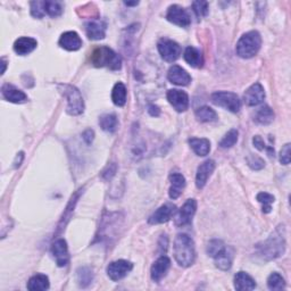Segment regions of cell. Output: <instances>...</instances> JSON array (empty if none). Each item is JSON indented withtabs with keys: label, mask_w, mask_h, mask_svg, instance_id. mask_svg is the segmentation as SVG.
Here are the masks:
<instances>
[{
	"label": "cell",
	"mask_w": 291,
	"mask_h": 291,
	"mask_svg": "<svg viewBox=\"0 0 291 291\" xmlns=\"http://www.w3.org/2000/svg\"><path fill=\"white\" fill-rule=\"evenodd\" d=\"M257 254L264 260H272L283 255L285 250V238L284 228L278 227L271 236L257 244Z\"/></svg>",
	"instance_id": "obj_1"
},
{
	"label": "cell",
	"mask_w": 291,
	"mask_h": 291,
	"mask_svg": "<svg viewBox=\"0 0 291 291\" xmlns=\"http://www.w3.org/2000/svg\"><path fill=\"white\" fill-rule=\"evenodd\" d=\"M173 252H174V258L180 266L189 267L195 263V242L187 234H177L174 246H173Z\"/></svg>",
	"instance_id": "obj_2"
},
{
	"label": "cell",
	"mask_w": 291,
	"mask_h": 291,
	"mask_svg": "<svg viewBox=\"0 0 291 291\" xmlns=\"http://www.w3.org/2000/svg\"><path fill=\"white\" fill-rule=\"evenodd\" d=\"M91 63L96 68H107L109 70L117 71L121 69L122 59L113 49L108 47H99L91 54Z\"/></svg>",
	"instance_id": "obj_3"
},
{
	"label": "cell",
	"mask_w": 291,
	"mask_h": 291,
	"mask_svg": "<svg viewBox=\"0 0 291 291\" xmlns=\"http://www.w3.org/2000/svg\"><path fill=\"white\" fill-rule=\"evenodd\" d=\"M262 38L257 31L244 33L237 43V54L241 58H252L259 52Z\"/></svg>",
	"instance_id": "obj_4"
},
{
	"label": "cell",
	"mask_w": 291,
	"mask_h": 291,
	"mask_svg": "<svg viewBox=\"0 0 291 291\" xmlns=\"http://www.w3.org/2000/svg\"><path fill=\"white\" fill-rule=\"evenodd\" d=\"M63 86V94L66 101H68V107H66V111L70 115H80L83 113L84 110V103L83 98L81 96L80 91L73 85L65 84Z\"/></svg>",
	"instance_id": "obj_5"
},
{
	"label": "cell",
	"mask_w": 291,
	"mask_h": 291,
	"mask_svg": "<svg viewBox=\"0 0 291 291\" xmlns=\"http://www.w3.org/2000/svg\"><path fill=\"white\" fill-rule=\"evenodd\" d=\"M211 99L213 104L223 107V108L232 111V113H238L240 108H241V100H240L238 95L229 93V91H217V93H214Z\"/></svg>",
	"instance_id": "obj_6"
},
{
	"label": "cell",
	"mask_w": 291,
	"mask_h": 291,
	"mask_svg": "<svg viewBox=\"0 0 291 291\" xmlns=\"http://www.w3.org/2000/svg\"><path fill=\"white\" fill-rule=\"evenodd\" d=\"M157 47L162 58L168 63L175 62L181 55V47L178 46V43L173 41L171 39H166V38L161 39L160 42L157 44Z\"/></svg>",
	"instance_id": "obj_7"
},
{
	"label": "cell",
	"mask_w": 291,
	"mask_h": 291,
	"mask_svg": "<svg viewBox=\"0 0 291 291\" xmlns=\"http://www.w3.org/2000/svg\"><path fill=\"white\" fill-rule=\"evenodd\" d=\"M166 18L168 22H171L181 28H187L191 23L190 16H189V14L187 13L186 9L181 6H178V5H172V6L168 7Z\"/></svg>",
	"instance_id": "obj_8"
},
{
	"label": "cell",
	"mask_w": 291,
	"mask_h": 291,
	"mask_svg": "<svg viewBox=\"0 0 291 291\" xmlns=\"http://www.w3.org/2000/svg\"><path fill=\"white\" fill-rule=\"evenodd\" d=\"M132 268H133V265H132L131 262L120 259L108 265V267H107V274H108L110 280L120 281L124 277H126L127 273H129Z\"/></svg>",
	"instance_id": "obj_9"
},
{
	"label": "cell",
	"mask_w": 291,
	"mask_h": 291,
	"mask_svg": "<svg viewBox=\"0 0 291 291\" xmlns=\"http://www.w3.org/2000/svg\"><path fill=\"white\" fill-rule=\"evenodd\" d=\"M197 209V202L195 199H188L185 205L178 211L177 215L175 216V224L177 227H183L191 223V219L195 215Z\"/></svg>",
	"instance_id": "obj_10"
},
{
	"label": "cell",
	"mask_w": 291,
	"mask_h": 291,
	"mask_svg": "<svg viewBox=\"0 0 291 291\" xmlns=\"http://www.w3.org/2000/svg\"><path fill=\"white\" fill-rule=\"evenodd\" d=\"M167 100L176 111H186L189 107V97L187 93L182 90L172 89L167 93Z\"/></svg>",
	"instance_id": "obj_11"
},
{
	"label": "cell",
	"mask_w": 291,
	"mask_h": 291,
	"mask_svg": "<svg viewBox=\"0 0 291 291\" xmlns=\"http://www.w3.org/2000/svg\"><path fill=\"white\" fill-rule=\"evenodd\" d=\"M52 254L56 260V264L58 265L59 267L66 266L69 263V249H68V243L64 239H58L53 243L52 246Z\"/></svg>",
	"instance_id": "obj_12"
},
{
	"label": "cell",
	"mask_w": 291,
	"mask_h": 291,
	"mask_svg": "<svg viewBox=\"0 0 291 291\" xmlns=\"http://www.w3.org/2000/svg\"><path fill=\"white\" fill-rule=\"evenodd\" d=\"M265 99V91L260 83H255L246 90L243 100L248 106H257L262 104Z\"/></svg>",
	"instance_id": "obj_13"
},
{
	"label": "cell",
	"mask_w": 291,
	"mask_h": 291,
	"mask_svg": "<svg viewBox=\"0 0 291 291\" xmlns=\"http://www.w3.org/2000/svg\"><path fill=\"white\" fill-rule=\"evenodd\" d=\"M167 78L170 80V82L176 85L186 86L191 82V76L185 69H182L178 65H173L172 68L168 70Z\"/></svg>",
	"instance_id": "obj_14"
},
{
	"label": "cell",
	"mask_w": 291,
	"mask_h": 291,
	"mask_svg": "<svg viewBox=\"0 0 291 291\" xmlns=\"http://www.w3.org/2000/svg\"><path fill=\"white\" fill-rule=\"evenodd\" d=\"M85 33L91 40H101L106 35V23L101 19H91L85 23Z\"/></svg>",
	"instance_id": "obj_15"
},
{
	"label": "cell",
	"mask_w": 291,
	"mask_h": 291,
	"mask_svg": "<svg viewBox=\"0 0 291 291\" xmlns=\"http://www.w3.org/2000/svg\"><path fill=\"white\" fill-rule=\"evenodd\" d=\"M215 170V162L212 160H208L204 162L203 164L198 167L197 174H196V186L198 189H203L207 183L209 176Z\"/></svg>",
	"instance_id": "obj_16"
},
{
	"label": "cell",
	"mask_w": 291,
	"mask_h": 291,
	"mask_svg": "<svg viewBox=\"0 0 291 291\" xmlns=\"http://www.w3.org/2000/svg\"><path fill=\"white\" fill-rule=\"evenodd\" d=\"M59 46L69 52H75L82 47V40L80 35L74 31H68L62 34L59 39Z\"/></svg>",
	"instance_id": "obj_17"
},
{
	"label": "cell",
	"mask_w": 291,
	"mask_h": 291,
	"mask_svg": "<svg viewBox=\"0 0 291 291\" xmlns=\"http://www.w3.org/2000/svg\"><path fill=\"white\" fill-rule=\"evenodd\" d=\"M2 94L4 98L9 101V103L22 104L28 100V96L13 84H4L2 88Z\"/></svg>",
	"instance_id": "obj_18"
},
{
	"label": "cell",
	"mask_w": 291,
	"mask_h": 291,
	"mask_svg": "<svg viewBox=\"0 0 291 291\" xmlns=\"http://www.w3.org/2000/svg\"><path fill=\"white\" fill-rule=\"evenodd\" d=\"M175 212V206L171 205V204H166V205H163L157 211L152 214V215L148 219L149 224H162L166 223L167 221H170L173 214Z\"/></svg>",
	"instance_id": "obj_19"
},
{
	"label": "cell",
	"mask_w": 291,
	"mask_h": 291,
	"mask_svg": "<svg viewBox=\"0 0 291 291\" xmlns=\"http://www.w3.org/2000/svg\"><path fill=\"white\" fill-rule=\"evenodd\" d=\"M171 266V260L166 256H161L158 258L154 265L151 266V279L155 282H160V281L165 277L168 268Z\"/></svg>",
	"instance_id": "obj_20"
},
{
	"label": "cell",
	"mask_w": 291,
	"mask_h": 291,
	"mask_svg": "<svg viewBox=\"0 0 291 291\" xmlns=\"http://www.w3.org/2000/svg\"><path fill=\"white\" fill-rule=\"evenodd\" d=\"M38 42L37 40L33 38H29V37H22L18 38L16 41L14 43V50L15 53L21 55V56H25L29 55L30 53H32L33 50L37 48Z\"/></svg>",
	"instance_id": "obj_21"
},
{
	"label": "cell",
	"mask_w": 291,
	"mask_h": 291,
	"mask_svg": "<svg viewBox=\"0 0 291 291\" xmlns=\"http://www.w3.org/2000/svg\"><path fill=\"white\" fill-rule=\"evenodd\" d=\"M234 288L239 291H249L256 288V282L246 272H238L234 277Z\"/></svg>",
	"instance_id": "obj_22"
},
{
	"label": "cell",
	"mask_w": 291,
	"mask_h": 291,
	"mask_svg": "<svg viewBox=\"0 0 291 291\" xmlns=\"http://www.w3.org/2000/svg\"><path fill=\"white\" fill-rule=\"evenodd\" d=\"M170 198L176 199L181 196L183 189L186 187V178L180 173H173V174L170 175Z\"/></svg>",
	"instance_id": "obj_23"
},
{
	"label": "cell",
	"mask_w": 291,
	"mask_h": 291,
	"mask_svg": "<svg viewBox=\"0 0 291 291\" xmlns=\"http://www.w3.org/2000/svg\"><path fill=\"white\" fill-rule=\"evenodd\" d=\"M215 265L222 271H228L232 266V260H233V253L229 248L224 247L221 252H219L215 257Z\"/></svg>",
	"instance_id": "obj_24"
},
{
	"label": "cell",
	"mask_w": 291,
	"mask_h": 291,
	"mask_svg": "<svg viewBox=\"0 0 291 291\" xmlns=\"http://www.w3.org/2000/svg\"><path fill=\"white\" fill-rule=\"evenodd\" d=\"M183 57H185L186 62L190 66H192V68H202L204 64V57L202 53L195 47H191V46L190 47H187L185 54H183Z\"/></svg>",
	"instance_id": "obj_25"
},
{
	"label": "cell",
	"mask_w": 291,
	"mask_h": 291,
	"mask_svg": "<svg viewBox=\"0 0 291 291\" xmlns=\"http://www.w3.org/2000/svg\"><path fill=\"white\" fill-rule=\"evenodd\" d=\"M189 145L198 156H206L211 151V142L205 138H191L189 139Z\"/></svg>",
	"instance_id": "obj_26"
},
{
	"label": "cell",
	"mask_w": 291,
	"mask_h": 291,
	"mask_svg": "<svg viewBox=\"0 0 291 291\" xmlns=\"http://www.w3.org/2000/svg\"><path fill=\"white\" fill-rule=\"evenodd\" d=\"M28 289L30 291H44L49 289V279L44 274H35L29 280Z\"/></svg>",
	"instance_id": "obj_27"
},
{
	"label": "cell",
	"mask_w": 291,
	"mask_h": 291,
	"mask_svg": "<svg viewBox=\"0 0 291 291\" xmlns=\"http://www.w3.org/2000/svg\"><path fill=\"white\" fill-rule=\"evenodd\" d=\"M255 122L260 125L271 124L274 120V111L268 106H263L255 114Z\"/></svg>",
	"instance_id": "obj_28"
},
{
	"label": "cell",
	"mask_w": 291,
	"mask_h": 291,
	"mask_svg": "<svg viewBox=\"0 0 291 291\" xmlns=\"http://www.w3.org/2000/svg\"><path fill=\"white\" fill-rule=\"evenodd\" d=\"M126 95L127 91L125 85L122 82H119L114 85L113 91H111V100L116 106L123 107L126 103Z\"/></svg>",
	"instance_id": "obj_29"
},
{
	"label": "cell",
	"mask_w": 291,
	"mask_h": 291,
	"mask_svg": "<svg viewBox=\"0 0 291 291\" xmlns=\"http://www.w3.org/2000/svg\"><path fill=\"white\" fill-rule=\"evenodd\" d=\"M76 280H78L80 287L86 288L94 281L93 270L86 266L80 267L78 271H76Z\"/></svg>",
	"instance_id": "obj_30"
},
{
	"label": "cell",
	"mask_w": 291,
	"mask_h": 291,
	"mask_svg": "<svg viewBox=\"0 0 291 291\" xmlns=\"http://www.w3.org/2000/svg\"><path fill=\"white\" fill-rule=\"evenodd\" d=\"M99 125L104 131L113 133L119 126V121L114 114H105L99 119Z\"/></svg>",
	"instance_id": "obj_31"
},
{
	"label": "cell",
	"mask_w": 291,
	"mask_h": 291,
	"mask_svg": "<svg viewBox=\"0 0 291 291\" xmlns=\"http://www.w3.org/2000/svg\"><path fill=\"white\" fill-rule=\"evenodd\" d=\"M196 117L200 122H214L217 120V114L211 107L203 106L196 110Z\"/></svg>",
	"instance_id": "obj_32"
},
{
	"label": "cell",
	"mask_w": 291,
	"mask_h": 291,
	"mask_svg": "<svg viewBox=\"0 0 291 291\" xmlns=\"http://www.w3.org/2000/svg\"><path fill=\"white\" fill-rule=\"evenodd\" d=\"M44 13L52 17H58L63 13V5L59 2H43Z\"/></svg>",
	"instance_id": "obj_33"
},
{
	"label": "cell",
	"mask_w": 291,
	"mask_h": 291,
	"mask_svg": "<svg viewBox=\"0 0 291 291\" xmlns=\"http://www.w3.org/2000/svg\"><path fill=\"white\" fill-rule=\"evenodd\" d=\"M267 287L272 291L282 290L285 287L284 279L279 273H272L267 279Z\"/></svg>",
	"instance_id": "obj_34"
},
{
	"label": "cell",
	"mask_w": 291,
	"mask_h": 291,
	"mask_svg": "<svg viewBox=\"0 0 291 291\" xmlns=\"http://www.w3.org/2000/svg\"><path fill=\"white\" fill-rule=\"evenodd\" d=\"M256 199L260 204H263V212L265 214L271 212V209H272V204L274 203L275 199L272 195H270L267 192H259Z\"/></svg>",
	"instance_id": "obj_35"
},
{
	"label": "cell",
	"mask_w": 291,
	"mask_h": 291,
	"mask_svg": "<svg viewBox=\"0 0 291 291\" xmlns=\"http://www.w3.org/2000/svg\"><path fill=\"white\" fill-rule=\"evenodd\" d=\"M238 131L237 130H230L228 133L224 136L223 139L219 141V147L221 148H231L237 144L238 141Z\"/></svg>",
	"instance_id": "obj_36"
},
{
	"label": "cell",
	"mask_w": 291,
	"mask_h": 291,
	"mask_svg": "<svg viewBox=\"0 0 291 291\" xmlns=\"http://www.w3.org/2000/svg\"><path fill=\"white\" fill-rule=\"evenodd\" d=\"M224 247H226V244L222 240H212L207 246V254L214 258Z\"/></svg>",
	"instance_id": "obj_37"
},
{
	"label": "cell",
	"mask_w": 291,
	"mask_h": 291,
	"mask_svg": "<svg viewBox=\"0 0 291 291\" xmlns=\"http://www.w3.org/2000/svg\"><path fill=\"white\" fill-rule=\"evenodd\" d=\"M192 7L198 17H204L208 14V3L207 2H195L192 4Z\"/></svg>",
	"instance_id": "obj_38"
},
{
	"label": "cell",
	"mask_w": 291,
	"mask_h": 291,
	"mask_svg": "<svg viewBox=\"0 0 291 291\" xmlns=\"http://www.w3.org/2000/svg\"><path fill=\"white\" fill-rule=\"evenodd\" d=\"M253 144H254L255 147L257 148V149H259V150H266L268 156H271V157L273 156V157H274V149H273V147H267L266 145H265L264 140H263L262 138H260L259 136L254 137Z\"/></svg>",
	"instance_id": "obj_39"
},
{
	"label": "cell",
	"mask_w": 291,
	"mask_h": 291,
	"mask_svg": "<svg viewBox=\"0 0 291 291\" xmlns=\"http://www.w3.org/2000/svg\"><path fill=\"white\" fill-rule=\"evenodd\" d=\"M31 14L34 17L42 18L46 15L43 2H32L31 3Z\"/></svg>",
	"instance_id": "obj_40"
},
{
	"label": "cell",
	"mask_w": 291,
	"mask_h": 291,
	"mask_svg": "<svg viewBox=\"0 0 291 291\" xmlns=\"http://www.w3.org/2000/svg\"><path fill=\"white\" fill-rule=\"evenodd\" d=\"M290 148H291V145L290 144H285L283 146L282 149H281V152H280V162H281V164H283V165H288L290 164V160H291V150H290Z\"/></svg>",
	"instance_id": "obj_41"
},
{
	"label": "cell",
	"mask_w": 291,
	"mask_h": 291,
	"mask_svg": "<svg viewBox=\"0 0 291 291\" xmlns=\"http://www.w3.org/2000/svg\"><path fill=\"white\" fill-rule=\"evenodd\" d=\"M248 165L252 167L253 170H262L265 166V163L260 157L253 155L248 158Z\"/></svg>",
	"instance_id": "obj_42"
},
{
	"label": "cell",
	"mask_w": 291,
	"mask_h": 291,
	"mask_svg": "<svg viewBox=\"0 0 291 291\" xmlns=\"http://www.w3.org/2000/svg\"><path fill=\"white\" fill-rule=\"evenodd\" d=\"M116 171H117V166L113 163V164H110L105 168L103 173H101V176H103L105 180H110V178L115 175Z\"/></svg>",
	"instance_id": "obj_43"
},
{
	"label": "cell",
	"mask_w": 291,
	"mask_h": 291,
	"mask_svg": "<svg viewBox=\"0 0 291 291\" xmlns=\"http://www.w3.org/2000/svg\"><path fill=\"white\" fill-rule=\"evenodd\" d=\"M82 137H83V140L85 141L86 145H91V144H93L94 139H95V132L93 130L89 129V130H86V131L83 132Z\"/></svg>",
	"instance_id": "obj_44"
},
{
	"label": "cell",
	"mask_w": 291,
	"mask_h": 291,
	"mask_svg": "<svg viewBox=\"0 0 291 291\" xmlns=\"http://www.w3.org/2000/svg\"><path fill=\"white\" fill-rule=\"evenodd\" d=\"M148 111H149V114L151 116H158V115H160V113H161L160 108H158V107L155 106V105H150L149 107H148Z\"/></svg>",
	"instance_id": "obj_45"
},
{
	"label": "cell",
	"mask_w": 291,
	"mask_h": 291,
	"mask_svg": "<svg viewBox=\"0 0 291 291\" xmlns=\"http://www.w3.org/2000/svg\"><path fill=\"white\" fill-rule=\"evenodd\" d=\"M139 4V2H133V3H130V2H125L126 6H137V5Z\"/></svg>",
	"instance_id": "obj_46"
},
{
	"label": "cell",
	"mask_w": 291,
	"mask_h": 291,
	"mask_svg": "<svg viewBox=\"0 0 291 291\" xmlns=\"http://www.w3.org/2000/svg\"><path fill=\"white\" fill-rule=\"evenodd\" d=\"M2 62H3V73L2 74H4L5 71H6V62H5V58L2 59Z\"/></svg>",
	"instance_id": "obj_47"
}]
</instances>
